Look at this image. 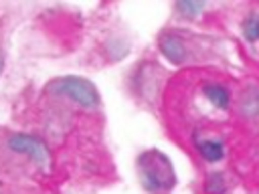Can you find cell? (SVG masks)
I'll return each mask as SVG.
<instances>
[{"mask_svg": "<svg viewBox=\"0 0 259 194\" xmlns=\"http://www.w3.org/2000/svg\"><path fill=\"white\" fill-rule=\"evenodd\" d=\"M138 176L142 186L152 194H162L174 188L176 172L170 158L160 150H146L138 156Z\"/></svg>", "mask_w": 259, "mask_h": 194, "instance_id": "1", "label": "cell"}, {"mask_svg": "<svg viewBox=\"0 0 259 194\" xmlns=\"http://www.w3.org/2000/svg\"><path fill=\"white\" fill-rule=\"evenodd\" d=\"M49 91L61 97L71 99L73 103L81 105V107H95L99 105V91L97 87L79 75H67V77H59L55 81L49 83Z\"/></svg>", "mask_w": 259, "mask_h": 194, "instance_id": "2", "label": "cell"}, {"mask_svg": "<svg viewBox=\"0 0 259 194\" xmlns=\"http://www.w3.org/2000/svg\"><path fill=\"white\" fill-rule=\"evenodd\" d=\"M8 148L16 154L28 156L32 162H36L38 166H47L49 164V150L47 146L34 137V135H26V133H14L8 137Z\"/></svg>", "mask_w": 259, "mask_h": 194, "instance_id": "3", "label": "cell"}, {"mask_svg": "<svg viewBox=\"0 0 259 194\" xmlns=\"http://www.w3.org/2000/svg\"><path fill=\"white\" fill-rule=\"evenodd\" d=\"M160 51L174 65H180L186 59V46L176 34H162L160 36Z\"/></svg>", "mask_w": 259, "mask_h": 194, "instance_id": "4", "label": "cell"}, {"mask_svg": "<svg viewBox=\"0 0 259 194\" xmlns=\"http://www.w3.org/2000/svg\"><path fill=\"white\" fill-rule=\"evenodd\" d=\"M202 93L204 97L219 109H227L231 105V93L227 91V87L219 85V83H208L202 87Z\"/></svg>", "mask_w": 259, "mask_h": 194, "instance_id": "5", "label": "cell"}, {"mask_svg": "<svg viewBox=\"0 0 259 194\" xmlns=\"http://www.w3.org/2000/svg\"><path fill=\"white\" fill-rule=\"evenodd\" d=\"M198 152H200V156L206 162H219L225 156L223 141H219V139H204V141H200L198 143Z\"/></svg>", "mask_w": 259, "mask_h": 194, "instance_id": "6", "label": "cell"}, {"mask_svg": "<svg viewBox=\"0 0 259 194\" xmlns=\"http://www.w3.org/2000/svg\"><path fill=\"white\" fill-rule=\"evenodd\" d=\"M241 30H243L245 40H249V42H257V40H259V12L249 14V16L243 20Z\"/></svg>", "mask_w": 259, "mask_h": 194, "instance_id": "7", "label": "cell"}, {"mask_svg": "<svg viewBox=\"0 0 259 194\" xmlns=\"http://www.w3.org/2000/svg\"><path fill=\"white\" fill-rule=\"evenodd\" d=\"M105 51H107V55H109V59H113V61H119V59H123L125 55H127V51H130V46H127V42L123 40V38H109L107 42H105Z\"/></svg>", "mask_w": 259, "mask_h": 194, "instance_id": "8", "label": "cell"}, {"mask_svg": "<svg viewBox=\"0 0 259 194\" xmlns=\"http://www.w3.org/2000/svg\"><path fill=\"white\" fill-rule=\"evenodd\" d=\"M176 10H178L180 14H184V16H188V18H192V16H196V14H200V12L204 10V2L182 0V2L176 4Z\"/></svg>", "mask_w": 259, "mask_h": 194, "instance_id": "9", "label": "cell"}, {"mask_svg": "<svg viewBox=\"0 0 259 194\" xmlns=\"http://www.w3.org/2000/svg\"><path fill=\"white\" fill-rule=\"evenodd\" d=\"M206 192L208 194H223L225 192V182L221 174H210L206 180Z\"/></svg>", "mask_w": 259, "mask_h": 194, "instance_id": "10", "label": "cell"}, {"mask_svg": "<svg viewBox=\"0 0 259 194\" xmlns=\"http://www.w3.org/2000/svg\"><path fill=\"white\" fill-rule=\"evenodd\" d=\"M2 63H4V61H2V55H0V73H2Z\"/></svg>", "mask_w": 259, "mask_h": 194, "instance_id": "11", "label": "cell"}]
</instances>
